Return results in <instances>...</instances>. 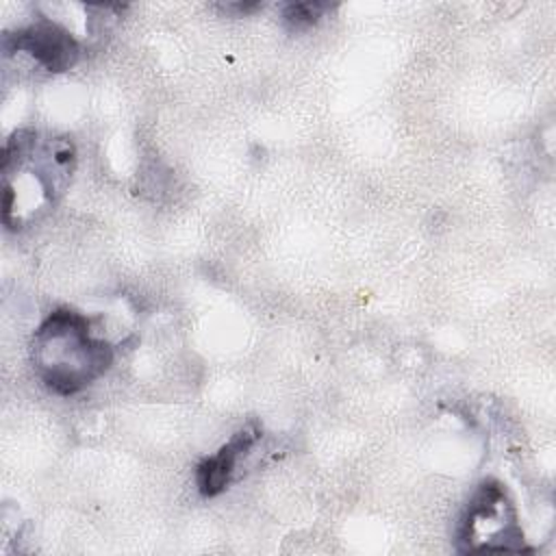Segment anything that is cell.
Instances as JSON below:
<instances>
[{
  "label": "cell",
  "instance_id": "cell-1",
  "mask_svg": "<svg viewBox=\"0 0 556 556\" xmlns=\"http://www.w3.org/2000/svg\"><path fill=\"white\" fill-rule=\"evenodd\" d=\"M76 152L65 137L15 132L2 150V222L20 230L52 206L70 185Z\"/></svg>",
  "mask_w": 556,
  "mask_h": 556
},
{
  "label": "cell",
  "instance_id": "cell-4",
  "mask_svg": "<svg viewBox=\"0 0 556 556\" xmlns=\"http://www.w3.org/2000/svg\"><path fill=\"white\" fill-rule=\"evenodd\" d=\"M2 48L7 54L26 52L48 72H65L76 65L80 46L63 26L50 20H39L4 35Z\"/></svg>",
  "mask_w": 556,
  "mask_h": 556
},
{
  "label": "cell",
  "instance_id": "cell-6",
  "mask_svg": "<svg viewBox=\"0 0 556 556\" xmlns=\"http://www.w3.org/2000/svg\"><path fill=\"white\" fill-rule=\"evenodd\" d=\"M332 7L326 4V2H295V4H289L285 9V20L291 28L302 30V28L313 26Z\"/></svg>",
  "mask_w": 556,
  "mask_h": 556
},
{
  "label": "cell",
  "instance_id": "cell-5",
  "mask_svg": "<svg viewBox=\"0 0 556 556\" xmlns=\"http://www.w3.org/2000/svg\"><path fill=\"white\" fill-rule=\"evenodd\" d=\"M258 439H261V428L256 424H250L241 428L237 434H232V439L226 445H222L217 454L204 458L195 471V482L200 493L204 497L219 495L228 486L239 460L254 447Z\"/></svg>",
  "mask_w": 556,
  "mask_h": 556
},
{
  "label": "cell",
  "instance_id": "cell-7",
  "mask_svg": "<svg viewBox=\"0 0 556 556\" xmlns=\"http://www.w3.org/2000/svg\"><path fill=\"white\" fill-rule=\"evenodd\" d=\"M258 9V4H226V11H239V13H248Z\"/></svg>",
  "mask_w": 556,
  "mask_h": 556
},
{
  "label": "cell",
  "instance_id": "cell-2",
  "mask_svg": "<svg viewBox=\"0 0 556 556\" xmlns=\"http://www.w3.org/2000/svg\"><path fill=\"white\" fill-rule=\"evenodd\" d=\"M30 361L52 393L74 395L111 367L113 348L91 334L87 317L56 308L35 330Z\"/></svg>",
  "mask_w": 556,
  "mask_h": 556
},
{
  "label": "cell",
  "instance_id": "cell-3",
  "mask_svg": "<svg viewBox=\"0 0 556 556\" xmlns=\"http://www.w3.org/2000/svg\"><path fill=\"white\" fill-rule=\"evenodd\" d=\"M463 552H523V532L504 486L486 480L469 500L456 532Z\"/></svg>",
  "mask_w": 556,
  "mask_h": 556
}]
</instances>
